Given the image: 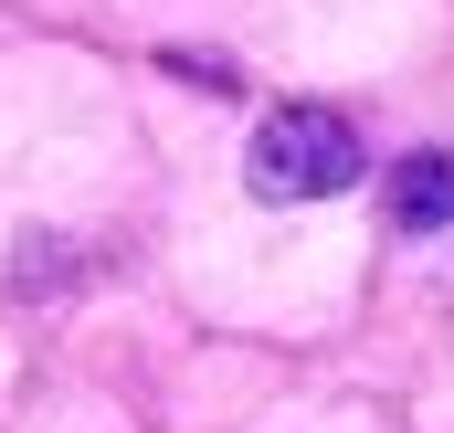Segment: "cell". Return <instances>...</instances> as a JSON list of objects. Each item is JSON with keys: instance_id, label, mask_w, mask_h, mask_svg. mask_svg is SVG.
<instances>
[{"instance_id": "6da1fadb", "label": "cell", "mask_w": 454, "mask_h": 433, "mask_svg": "<svg viewBox=\"0 0 454 433\" xmlns=\"http://www.w3.org/2000/svg\"><path fill=\"white\" fill-rule=\"evenodd\" d=\"M243 169H254L264 201H328V191L359 180V127L339 106H275L254 127V159Z\"/></svg>"}, {"instance_id": "7a4b0ae2", "label": "cell", "mask_w": 454, "mask_h": 433, "mask_svg": "<svg viewBox=\"0 0 454 433\" xmlns=\"http://www.w3.org/2000/svg\"><path fill=\"white\" fill-rule=\"evenodd\" d=\"M380 201H391V232H444V222H454V159H444V148H412V159L391 169Z\"/></svg>"}]
</instances>
